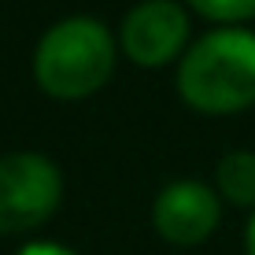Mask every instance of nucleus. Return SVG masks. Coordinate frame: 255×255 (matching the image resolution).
I'll return each instance as SVG.
<instances>
[{
    "instance_id": "f257e3e1",
    "label": "nucleus",
    "mask_w": 255,
    "mask_h": 255,
    "mask_svg": "<svg viewBox=\"0 0 255 255\" xmlns=\"http://www.w3.org/2000/svg\"><path fill=\"white\" fill-rule=\"evenodd\" d=\"M178 93L192 111L237 115L255 104V33L215 30L185 52L178 67Z\"/></svg>"
},
{
    "instance_id": "f03ea898",
    "label": "nucleus",
    "mask_w": 255,
    "mask_h": 255,
    "mask_svg": "<svg viewBox=\"0 0 255 255\" xmlns=\"http://www.w3.org/2000/svg\"><path fill=\"white\" fill-rule=\"evenodd\" d=\"M115 70V41L89 15L56 22L33 52V78L56 100H82L96 93Z\"/></svg>"
},
{
    "instance_id": "7ed1b4c3",
    "label": "nucleus",
    "mask_w": 255,
    "mask_h": 255,
    "mask_svg": "<svg viewBox=\"0 0 255 255\" xmlns=\"http://www.w3.org/2000/svg\"><path fill=\"white\" fill-rule=\"evenodd\" d=\"M63 200V178L48 155H0V233H26L41 226Z\"/></svg>"
},
{
    "instance_id": "20e7f679",
    "label": "nucleus",
    "mask_w": 255,
    "mask_h": 255,
    "mask_svg": "<svg viewBox=\"0 0 255 255\" xmlns=\"http://www.w3.org/2000/svg\"><path fill=\"white\" fill-rule=\"evenodd\" d=\"M189 15L174 0H144L122 19V52L140 67H163L185 48Z\"/></svg>"
},
{
    "instance_id": "39448f33",
    "label": "nucleus",
    "mask_w": 255,
    "mask_h": 255,
    "mask_svg": "<svg viewBox=\"0 0 255 255\" xmlns=\"http://www.w3.org/2000/svg\"><path fill=\"white\" fill-rule=\"evenodd\" d=\"M218 218H222L218 196L204 181H174L155 196V207H152L155 230L170 244H181V248L207 241L215 233Z\"/></svg>"
},
{
    "instance_id": "423d86ee",
    "label": "nucleus",
    "mask_w": 255,
    "mask_h": 255,
    "mask_svg": "<svg viewBox=\"0 0 255 255\" xmlns=\"http://www.w3.org/2000/svg\"><path fill=\"white\" fill-rule=\"evenodd\" d=\"M218 192L237 207L255 211V152H230L218 163Z\"/></svg>"
},
{
    "instance_id": "0eeeda50",
    "label": "nucleus",
    "mask_w": 255,
    "mask_h": 255,
    "mask_svg": "<svg viewBox=\"0 0 255 255\" xmlns=\"http://www.w3.org/2000/svg\"><path fill=\"white\" fill-rule=\"evenodd\" d=\"M211 22H244L255 19V0H189Z\"/></svg>"
},
{
    "instance_id": "6e6552de",
    "label": "nucleus",
    "mask_w": 255,
    "mask_h": 255,
    "mask_svg": "<svg viewBox=\"0 0 255 255\" xmlns=\"http://www.w3.org/2000/svg\"><path fill=\"white\" fill-rule=\"evenodd\" d=\"M19 255H74V252L63 248V244H52V241H37V244H26Z\"/></svg>"
},
{
    "instance_id": "1a4fd4ad",
    "label": "nucleus",
    "mask_w": 255,
    "mask_h": 255,
    "mask_svg": "<svg viewBox=\"0 0 255 255\" xmlns=\"http://www.w3.org/2000/svg\"><path fill=\"white\" fill-rule=\"evenodd\" d=\"M244 252L255 255V211H252V222H248V230H244Z\"/></svg>"
}]
</instances>
